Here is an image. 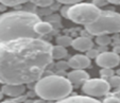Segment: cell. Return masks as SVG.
Returning <instances> with one entry per match:
<instances>
[{
	"label": "cell",
	"mask_w": 120,
	"mask_h": 103,
	"mask_svg": "<svg viewBox=\"0 0 120 103\" xmlns=\"http://www.w3.org/2000/svg\"><path fill=\"white\" fill-rule=\"evenodd\" d=\"M52 47L39 38L0 43V83L25 85L38 81L53 61Z\"/></svg>",
	"instance_id": "obj_1"
},
{
	"label": "cell",
	"mask_w": 120,
	"mask_h": 103,
	"mask_svg": "<svg viewBox=\"0 0 120 103\" xmlns=\"http://www.w3.org/2000/svg\"><path fill=\"white\" fill-rule=\"evenodd\" d=\"M41 21L38 15L26 11H14L0 15V43L19 38H37L34 27Z\"/></svg>",
	"instance_id": "obj_2"
},
{
	"label": "cell",
	"mask_w": 120,
	"mask_h": 103,
	"mask_svg": "<svg viewBox=\"0 0 120 103\" xmlns=\"http://www.w3.org/2000/svg\"><path fill=\"white\" fill-rule=\"evenodd\" d=\"M72 84L67 78L51 74L39 79L35 84V92L45 101H60L69 97Z\"/></svg>",
	"instance_id": "obj_3"
},
{
	"label": "cell",
	"mask_w": 120,
	"mask_h": 103,
	"mask_svg": "<svg viewBox=\"0 0 120 103\" xmlns=\"http://www.w3.org/2000/svg\"><path fill=\"white\" fill-rule=\"evenodd\" d=\"M91 35H109L120 32V14L114 11H102L96 22L85 27Z\"/></svg>",
	"instance_id": "obj_4"
},
{
	"label": "cell",
	"mask_w": 120,
	"mask_h": 103,
	"mask_svg": "<svg viewBox=\"0 0 120 103\" xmlns=\"http://www.w3.org/2000/svg\"><path fill=\"white\" fill-rule=\"evenodd\" d=\"M101 12L100 7L94 3H78L68 7L66 17L73 22L86 27L98 20Z\"/></svg>",
	"instance_id": "obj_5"
},
{
	"label": "cell",
	"mask_w": 120,
	"mask_h": 103,
	"mask_svg": "<svg viewBox=\"0 0 120 103\" xmlns=\"http://www.w3.org/2000/svg\"><path fill=\"white\" fill-rule=\"evenodd\" d=\"M111 89L109 81L104 79H89L83 84L82 90L89 97H102L105 96Z\"/></svg>",
	"instance_id": "obj_6"
},
{
	"label": "cell",
	"mask_w": 120,
	"mask_h": 103,
	"mask_svg": "<svg viewBox=\"0 0 120 103\" xmlns=\"http://www.w3.org/2000/svg\"><path fill=\"white\" fill-rule=\"evenodd\" d=\"M96 63L101 68H115L120 64V55L115 52H100V54L96 59Z\"/></svg>",
	"instance_id": "obj_7"
},
{
	"label": "cell",
	"mask_w": 120,
	"mask_h": 103,
	"mask_svg": "<svg viewBox=\"0 0 120 103\" xmlns=\"http://www.w3.org/2000/svg\"><path fill=\"white\" fill-rule=\"evenodd\" d=\"M90 59L87 55L83 54H75L68 61L69 67L72 69H85L90 66Z\"/></svg>",
	"instance_id": "obj_8"
},
{
	"label": "cell",
	"mask_w": 120,
	"mask_h": 103,
	"mask_svg": "<svg viewBox=\"0 0 120 103\" xmlns=\"http://www.w3.org/2000/svg\"><path fill=\"white\" fill-rule=\"evenodd\" d=\"M66 78L70 81L71 84H84L87 80H89V74L83 69H73L67 73Z\"/></svg>",
	"instance_id": "obj_9"
},
{
	"label": "cell",
	"mask_w": 120,
	"mask_h": 103,
	"mask_svg": "<svg viewBox=\"0 0 120 103\" xmlns=\"http://www.w3.org/2000/svg\"><path fill=\"white\" fill-rule=\"evenodd\" d=\"M71 46H72V48L75 50L82 51V52L83 51L87 52V51L90 50L94 47V41L87 36H81V37H77V38L73 39Z\"/></svg>",
	"instance_id": "obj_10"
},
{
	"label": "cell",
	"mask_w": 120,
	"mask_h": 103,
	"mask_svg": "<svg viewBox=\"0 0 120 103\" xmlns=\"http://www.w3.org/2000/svg\"><path fill=\"white\" fill-rule=\"evenodd\" d=\"M1 92H3V95L13 97V98H17V97H20L26 92V86L18 84H4L2 86Z\"/></svg>",
	"instance_id": "obj_11"
},
{
	"label": "cell",
	"mask_w": 120,
	"mask_h": 103,
	"mask_svg": "<svg viewBox=\"0 0 120 103\" xmlns=\"http://www.w3.org/2000/svg\"><path fill=\"white\" fill-rule=\"evenodd\" d=\"M54 103H102L99 100L89 96H71L65 99H62Z\"/></svg>",
	"instance_id": "obj_12"
},
{
	"label": "cell",
	"mask_w": 120,
	"mask_h": 103,
	"mask_svg": "<svg viewBox=\"0 0 120 103\" xmlns=\"http://www.w3.org/2000/svg\"><path fill=\"white\" fill-rule=\"evenodd\" d=\"M34 31L36 33L38 36L41 35H46V34H49L51 31H52V25L47 21H38V22L35 25L34 27Z\"/></svg>",
	"instance_id": "obj_13"
},
{
	"label": "cell",
	"mask_w": 120,
	"mask_h": 103,
	"mask_svg": "<svg viewBox=\"0 0 120 103\" xmlns=\"http://www.w3.org/2000/svg\"><path fill=\"white\" fill-rule=\"evenodd\" d=\"M66 56H67V50H66V48L59 46V45L52 47V59L53 60L60 61V60H63L64 57H66Z\"/></svg>",
	"instance_id": "obj_14"
},
{
	"label": "cell",
	"mask_w": 120,
	"mask_h": 103,
	"mask_svg": "<svg viewBox=\"0 0 120 103\" xmlns=\"http://www.w3.org/2000/svg\"><path fill=\"white\" fill-rule=\"evenodd\" d=\"M72 41H73V39L70 36H68V35H60L59 37H56V44L59 46L64 47V48L71 46Z\"/></svg>",
	"instance_id": "obj_15"
},
{
	"label": "cell",
	"mask_w": 120,
	"mask_h": 103,
	"mask_svg": "<svg viewBox=\"0 0 120 103\" xmlns=\"http://www.w3.org/2000/svg\"><path fill=\"white\" fill-rule=\"evenodd\" d=\"M96 44H98L99 46H109V44H112V38L109 35H99L96 37Z\"/></svg>",
	"instance_id": "obj_16"
},
{
	"label": "cell",
	"mask_w": 120,
	"mask_h": 103,
	"mask_svg": "<svg viewBox=\"0 0 120 103\" xmlns=\"http://www.w3.org/2000/svg\"><path fill=\"white\" fill-rule=\"evenodd\" d=\"M27 1L28 0H0V3L4 7H16V5L22 4Z\"/></svg>",
	"instance_id": "obj_17"
},
{
	"label": "cell",
	"mask_w": 120,
	"mask_h": 103,
	"mask_svg": "<svg viewBox=\"0 0 120 103\" xmlns=\"http://www.w3.org/2000/svg\"><path fill=\"white\" fill-rule=\"evenodd\" d=\"M99 73H100V76H101V78H103L104 80L105 79L109 80V78H112L114 76V71L111 68H102Z\"/></svg>",
	"instance_id": "obj_18"
},
{
	"label": "cell",
	"mask_w": 120,
	"mask_h": 103,
	"mask_svg": "<svg viewBox=\"0 0 120 103\" xmlns=\"http://www.w3.org/2000/svg\"><path fill=\"white\" fill-rule=\"evenodd\" d=\"M109 83L111 85V87H114V88H120V76H115L114 74L112 78L109 79Z\"/></svg>",
	"instance_id": "obj_19"
},
{
	"label": "cell",
	"mask_w": 120,
	"mask_h": 103,
	"mask_svg": "<svg viewBox=\"0 0 120 103\" xmlns=\"http://www.w3.org/2000/svg\"><path fill=\"white\" fill-rule=\"evenodd\" d=\"M34 4L41 7H47L53 3V0H31Z\"/></svg>",
	"instance_id": "obj_20"
},
{
	"label": "cell",
	"mask_w": 120,
	"mask_h": 103,
	"mask_svg": "<svg viewBox=\"0 0 120 103\" xmlns=\"http://www.w3.org/2000/svg\"><path fill=\"white\" fill-rule=\"evenodd\" d=\"M68 67H69V64H68V62H66V61H59V62L55 64V68L59 71H65L66 69H68Z\"/></svg>",
	"instance_id": "obj_21"
},
{
	"label": "cell",
	"mask_w": 120,
	"mask_h": 103,
	"mask_svg": "<svg viewBox=\"0 0 120 103\" xmlns=\"http://www.w3.org/2000/svg\"><path fill=\"white\" fill-rule=\"evenodd\" d=\"M56 1L66 5H75L78 3H81V1H83V0H56Z\"/></svg>",
	"instance_id": "obj_22"
},
{
	"label": "cell",
	"mask_w": 120,
	"mask_h": 103,
	"mask_svg": "<svg viewBox=\"0 0 120 103\" xmlns=\"http://www.w3.org/2000/svg\"><path fill=\"white\" fill-rule=\"evenodd\" d=\"M99 54H100L99 51H98L97 49H94V48H91L90 50H88L86 52V55L89 57V59H90V60H91V59H97V56Z\"/></svg>",
	"instance_id": "obj_23"
},
{
	"label": "cell",
	"mask_w": 120,
	"mask_h": 103,
	"mask_svg": "<svg viewBox=\"0 0 120 103\" xmlns=\"http://www.w3.org/2000/svg\"><path fill=\"white\" fill-rule=\"evenodd\" d=\"M103 103H120V98H117V97H107V98L104 99Z\"/></svg>",
	"instance_id": "obj_24"
},
{
	"label": "cell",
	"mask_w": 120,
	"mask_h": 103,
	"mask_svg": "<svg viewBox=\"0 0 120 103\" xmlns=\"http://www.w3.org/2000/svg\"><path fill=\"white\" fill-rule=\"evenodd\" d=\"M106 2H109V3H113V4H117V5H120V0H104Z\"/></svg>",
	"instance_id": "obj_25"
},
{
	"label": "cell",
	"mask_w": 120,
	"mask_h": 103,
	"mask_svg": "<svg viewBox=\"0 0 120 103\" xmlns=\"http://www.w3.org/2000/svg\"><path fill=\"white\" fill-rule=\"evenodd\" d=\"M113 52L117 53V54H120V46H116V47H114Z\"/></svg>",
	"instance_id": "obj_26"
},
{
	"label": "cell",
	"mask_w": 120,
	"mask_h": 103,
	"mask_svg": "<svg viewBox=\"0 0 120 103\" xmlns=\"http://www.w3.org/2000/svg\"><path fill=\"white\" fill-rule=\"evenodd\" d=\"M33 103H46V101L43 100V99H38V100L33 101Z\"/></svg>",
	"instance_id": "obj_27"
},
{
	"label": "cell",
	"mask_w": 120,
	"mask_h": 103,
	"mask_svg": "<svg viewBox=\"0 0 120 103\" xmlns=\"http://www.w3.org/2000/svg\"><path fill=\"white\" fill-rule=\"evenodd\" d=\"M1 103H18V102H17V101H14V100H5Z\"/></svg>",
	"instance_id": "obj_28"
},
{
	"label": "cell",
	"mask_w": 120,
	"mask_h": 103,
	"mask_svg": "<svg viewBox=\"0 0 120 103\" xmlns=\"http://www.w3.org/2000/svg\"><path fill=\"white\" fill-rule=\"evenodd\" d=\"M2 97H3V92H0V100L2 99Z\"/></svg>",
	"instance_id": "obj_29"
},
{
	"label": "cell",
	"mask_w": 120,
	"mask_h": 103,
	"mask_svg": "<svg viewBox=\"0 0 120 103\" xmlns=\"http://www.w3.org/2000/svg\"><path fill=\"white\" fill-rule=\"evenodd\" d=\"M117 74H118V76H120V69H119V70H117Z\"/></svg>",
	"instance_id": "obj_30"
}]
</instances>
